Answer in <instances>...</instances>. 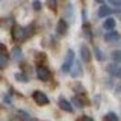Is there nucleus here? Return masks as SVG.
Instances as JSON below:
<instances>
[{
    "label": "nucleus",
    "mask_w": 121,
    "mask_h": 121,
    "mask_svg": "<svg viewBox=\"0 0 121 121\" xmlns=\"http://www.w3.org/2000/svg\"><path fill=\"white\" fill-rule=\"evenodd\" d=\"M74 52L73 50H68L67 52V55H65V59H64V64H62V67H60V71H62L64 74H67V73H70L71 71V67H73V64H74Z\"/></svg>",
    "instance_id": "f257e3e1"
},
{
    "label": "nucleus",
    "mask_w": 121,
    "mask_h": 121,
    "mask_svg": "<svg viewBox=\"0 0 121 121\" xmlns=\"http://www.w3.org/2000/svg\"><path fill=\"white\" fill-rule=\"evenodd\" d=\"M32 97H33V100L36 101V104H39V106H45V104H48V97L45 95V94L43 92V91H35V92L32 94Z\"/></svg>",
    "instance_id": "f03ea898"
},
{
    "label": "nucleus",
    "mask_w": 121,
    "mask_h": 121,
    "mask_svg": "<svg viewBox=\"0 0 121 121\" xmlns=\"http://www.w3.org/2000/svg\"><path fill=\"white\" fill-rule=\"evenodd\" d=\"M8 62H9V55L6 52V47L5 44H0V68H6L8 67Z\"/></svg>",
    "instance_id": "7ed1b4c3"
},
{
    "label": "nucleus",
    "mask_w": 121,
    "mask_h": 121,
    "mask_svg": "<svg viewBox=\"0 0 121 121\" xmlns=\"http://www.w3.org/2000/svg\"><path fill=\"white\" fill-rule=\"evenodd\" d=\"M36 77L39 80H48L50 79V70L44 65H38L36 67Z\"/></svg>",
    "instance_id": "20e7f679"
},
{
    "label": "nucleus",
    "mask_w": 121,
    "mask_h": 121,
    "mask_svg": "<svg viewBox=\"0 0 121 121\" xmlns=\"http://www.w3.org/2000/svg\"><path fill=\"white\" fill-rule=\"evenodd\" d=\"M12 38L15 41H23L26 38V29L21 26H14L12 29Z\"/></svg>",
    "instance_id": "39448f33"
},
{
    "label": "nucleus",
    "mask_w": 121,
    "mask_h": 121,
    "mask_svg": "<svg viewBox=\"0 0 121 121\" xmlns=\"http://www.w3.org/2000/svg\"><path fill=\"white\" fill-rule=\"evenodd\" d=\"M82 73H83V70H82V64H80V60H74L73 67H71L70 74L73 76V77H80Z\"/></svg>",
    "instance_id": "423d86ee"
},
{
    "label": "nucleus",
    "mask_w": 121,
    "mask_h": 121,
    "mask_svg": "<svg viewBox=\"0 0 121 121\" xmlns=\"http://www.w3.org/2000/svg\"><path fill=\"white\" fill-rule=\"evenodd\" d=\"M58 104H59V108L62 109V111H65V112H73L74 111L73 106H71V103L68 100H65L64 97H59L58 98Z\"/></svg>",
    "instance_id": "0eeeda50"
},
{
    "label": "nucleus",
    "mask_w": 121,
    "mask_h": 121,
    "mask_svg": "<svg viewBox=\"0 0 121 121\" xmlns=\"http://www.w3.org/2000/svg\"><path fill=\"white\" fill-rule=\"evenodd\" d=\"M111 12H112V9H111L108 5H101L100 8H98V11H97V15H98L100 18H108Z\"/></svg>",
    "instance_id": "6e6552de"
},
{
    "label": "nucleus",
    "mask_w": 121,
    "mask_h": 121,
    "mask_svg": "<svg viewBox=\"0 0 121 121\" xmlns=\"http://www.w3.org/2000/svg\"><path fill=\"white\" fill-rule=\"evenodd\" d=\"M67 30H68V24H67V21H65V20H59L58 26H56V33L62 36V35H65V33H67Z\"/></svg>",
    "instance_id": "1a4fd4ad"
},
{
    "label": "nucleus",
    "mask_w": 121,
    "mask_h": 121,
    "mask_svg": "<svg viewBox=\"0 0 121 121\" xmlns=\"http://www.w3.org/2000/svg\"><path fill=\"white\" fill-rule=\"evenodd\" d=\"M120 39V33L115 32V30H111V32H108L104 35V41L106 43H115V41Z\"/></svg>",
    "instance_id": "9d476101"
},
{
    "label": "nucleus",
    "mask_w": 121,
    "mask_h": 121,
    "mask_svg": "<svg viewBox=\"0 0 121 121\" xmlns=\"http://www.w3.org/2000/svg\"><path fill=\"white\" fill-rule=\"evenodd\" d=\"M115 24H117V21H115V18H112V17H108L104 20V23H103V27L108 30V32H111V30H113L115 29Z\"/></svg>",
    "instance_id": "9b49d317"
},
{
    "label": "nucleus",
    "mask_w": 121,
    "mask_h": 121,
    "mask_svg": "<svg viewBox=\"0 0 121 121\" xmlns=\"http://www.w3.org/2000/svg\"><path fill=\"white\" fill-rule=\"evenodd\" d=\"M80 58H82V60H85V62H89L91 60V52L86 45H82L80 47Z\"/></svg>",
    "instance_id": "f8f14e48"
},
{
    "label": "nucleus",
    "mask_w": 121,
    "mask_h": 121,
    "mask_svg": "<svg viewBox=\"0 0 121 121\" xmlns=\"http://www.w3.org/2000/svg\"><path fill=\"white\" fill-rule=\"evenodd\" d=\"M17 115L20 117L23 121H30V120H32V117H30L26 111H21V109H18V111H17Z\"/></svg>",
    "instance_id": "ddd939ff"
},
{
    "label": "nucleus",
    "mask_w": 121,
    "mask_h": 121,
    "mask_svg": "<svg viewBox=\"0 0 121 121\" xmlns=\"http://www.w3.org/2000/svg\"><path fill=\"white\" fill-rule=\"evenodd\" d=\"M111 56H112L113 64H118V62H121V50H113V52L111 53Z\"/></svg>",
    "instance_id": "4468645a"
},
{
    "label": "nucleus",
    "mask_w": 121,
    "mask_h": 121,
    "mask_svg": "<svg viewBox=\"0 0 121 121\" xmlns=\"http://www.w3.org/2000/svg\"><path fill=\"white\" fill-rule=\"evenodd\" d=\"M21 58V48L20 47H14L12 48V59L14 60H18Z\"/></svg>",
    "instance_id": "2eb2a0df"
},
{
    "label": "nucleus",
    "mask_w": 121,
    "mask_h": 121,
    "mask_svg": "<svg viewBox=\"0 0 121 121\" xmlns=\"http://www.w3.org/2000/svg\"><path fill=\"white\" fill-rule=\"evenodd\" d=\"M15 79H17V80H20V82H27L29 80L27 74H24V73H15Z\"/></svg>",
    "instance_id": "dca6fc26"
},
{
    "label": "nucleus",
    "mask_w": 121,
    "mask_h": 121,
    "mask_svg": "<svg viewBox=\"0 0 121 121\" xmlns=\"http://www.w3.org/2000/svg\"><path fill=\"white\" fill-rule=\"evenodd\" d=\"M104 121H118V117H117L113 112H109V113L104 115Z\"/></svg>",
    "instance_id": "f3484780"
},
{
    "label": "nucleus",
    "mask_w": 121,
    "mask_h": 121,
    "mask_svg": "<svg viewBox=\"0 0 121 121\" xmlns=\"http://www.w3.org/2000/svg\"><path fill=\"white\" fill-rule=\"evenodd\" d=\"M108 3H109V5H112L115 9L121 11V0H108Z\"/></svg>",
    "instance_id": "a211bd4d"
},
{
    "label": "nucleus",
    "mask_w": 121,
    "mask_h": 121,
    "mask_svg": "<svg viewBox=\"0 0 121 121\" xmlns=\"http://www.w3.org/2000/svg\"><path fill=\"white\" fill-rule=\"evenodd\" d=\"M47 5L52 11H56L58 9V0H47Z\"/></svg>",
    "instance_id": "6ab92c4d"
},
{
    "label": "nucleus",
    "mask_w": 121,
    "mask_h": 121,
    "mask_svg": "<svg viewBox=\"0 0 121 121\" xmlns=\"http://www.w3.org/2000/svg\"><path fill=\"white\" fill-rule=\"evenodd\" d=\"M94 55H95L97 60H103V53H101V50H100L98 47H95V48H94Z\"/></svg>",
    "instance_id": "aec40b11"
},
{
    "label": "nucleus",
    "mask_w": 121,
    "mask_h": 121,
    "mask_svg": "<svg viewBox=\"0 0 121 121\" xmlns=\"http://www.w3.org/2000/svg\"><path fill=\"white\" fill-rule=\"evenodd\" d=\"M117 70H118V68L115 67V64H111V65L106 67V71H108V73H111V74H115V73H117Z\"/></svg>",
    "instance_id": "412c9836"
},
{
    "label": "nucleus",
    "mask_w": 121,
    "mask_h": 121,
    "mask_svg": "<svg viewBox=\"0 0 121 121\" xmlns=\"http://www.w3.org/2000/svg\"><path fill=\"white\" fill-rule=\"evenodd\" d=\"M32 8L35 11H39L41 9V2H39V0H33V2H32Z\"/></svg>",
    "instance_id": "4be33fe9"
},
{
    "label": "nucleus",
    "mask_w": 121,
    "mask_h": 121,
    "mask_svg": "<svg viewBox=\"0 0 121 121\" xmlns=\"http://www.w3.org/2000/svg\"><path fill=\"white\" fill-rule=\"evenodd\" d=\"M71 8H73V6H71V3H68V5H67V9H65V15H67V17H71V15H73V12H71Z\"/></svg>",
    "instance_id": "5701e85b"
},
{
    "label": "nucleus",
    "mask_w": 121,
    "mask_h": 121,
    "mask_svg": "<svg viewBox=\"0 0 121 121\" xmlns=\"http://www.w3.org/2000/svg\"><path fill=\"white\" fill-rule=\"evenodd\" d=\"M73 103L77 106V108H82V106H83V103L79 100V97H73Z\"/></svg>",
    "instance_id": "b1692460"
},
{
    "label": "nucleus",
    "mask_w": 121,
    "mask_h": 121,
    "mask_svg": "<svg viewBox=\"0 0 121 121\" xmlns=\"http://www.w3.org/2000/svg\"><path fill=\"white\" fill-rule=\"evenodd\" d=\"M82 121H94V118H91V117H82Z\"/></svg>",
    "instance_id": "393cba45"
},
{
    "label": "nucleus",
    "mask_w": 121,
    "mask_h": 121,
    "mask_svg": "<svg viewBox=\"0 0 121 121\" xmlns=\"http://www.w3.org/2000/svg\"><path fill=\"white\" fill-rule=\"evenodd\" d=\"M86 15H88V14H86V9H83V11H82V18H83V21L86 20Z\"/></svg>",
    "instance_id": "a878e982"
},
{
    "label": "nucleus",
    "mask_w": 121,
    "mask_h": 121,
    "mask_svg": "<svg viewBox=\"0 0 121 121\" xmlns=\"http://www.w3.org/2000/svg\"><path fill=\"white\" fill-rule=\"evenodd\" d=\"M115 76H117V77H120V79H121V68H118V70H117Z\"/></svg>",
    "instance_id": "bb28decb"
},
{
    "label": "nucleus",
    "mask_w": 121,
    "mask_h": 121,
    "mask_svg": "<svg viewBox=\"0 0 121 121\" xmlns=\"http://www.w3.org/2000/svg\"><path fill=\"white\" fill-rule=\"evenodd\" d=\"M5 101L6 103H11V98H9V95H6V94H5Z\"/></svg>",
    "instance_id": "cd10ccee"
},
{
    "label": "nucleus",
    "mask_w": 121,
    "mask_h": 121,
    "mask_svg": "<svg viewBox=\"0 0 121 121\" xmlns=\"http://www.w3.org/2000/svg\"><path fill=\"white\" fill-rule=\"evenodd\" d=\"M95 2H98V3H103V2H104V0H95Z\"/></svg>",
    "instance_id": "c85d7f7f"
},
{
    "label": "nucleus",
    "mask_w": 121,
    "mask_h": 121,
    "mask_svg": "<svg viewBox=\"0 0 121 121\" xmlns=\"http://www.w3.org/2000/svg\"><path fill=\"white\" fill-rule=\"evenodd\" d=\"M120 89H121V86H120Z\"/></svg>",
    "instance_id": "c756f323"
}]
</instances>
